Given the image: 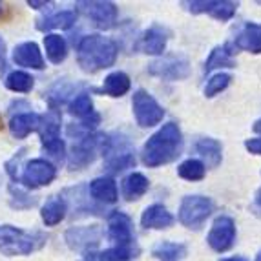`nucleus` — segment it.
Here are the masks:
<instances>
[{"label":"nucleus","instance_id":"f257e3e1","mask_svg":"<svg viewBox=\"0 0 261 261\" xmlns=\"http://www.w3.org/2000/svg\"><path fill=\"white\" fill-rule=\"evenodd\" d=\"M183 152V134L175 122H166L143 146V163L150 168L168 165Z\"/></svg>","mask_w":261,"mask_h":261},{"label":"nucleus","instance_id":"f03ea898","mask_svg":"<svg viewBox=\"0 0 261 261\" xmlns=\"http://www.w3.org/2000/svg\"><path fill=\"white\" fill-rule=\"evenodd\" d=\"M117 53V44L112 39L102 35H88L77 46V61L86 73H97L115 64Z\"/></svg>","mask_w":261,"mask_h":261},{"label":"nucleus","instance_id":"7ed1b4c3","mask_svg":"<svg viewBox=\"0 0 261 261\" xmlns=\"http://www.w3.org/2000/svg\"><path fill=\"white\" fill-rule=\"evenodd\" d=\"M46 245L42 232H26L11 225H0V252L4 256H28Z\"/></svg>","mask_w":261,"mask_h":261},{"label":"nucleus","instance_id":"20e7f679","mask_svg":"<svg viewBox=\"0 0 261 261\" xmlns=\"http://www.w3.org/2000/svg\"><path fill=\"white\" fill-rule=\"evenodd\" d=\"M214 212V203L205 196H187L179 205V221L187 228L199 230Z\"/></svg>","mask_w":261,"mask_h":261},{"label":"nucleus","instance_id":"39448f33","mask_svg":"<svg viewBox=\"0 0 261 261\" xmlns=\"http://www.w3.org/2000/svg\"><path fill=\"white\" fill-rule=\"evenodd\" d=\"M132 108H134L135 121L141 128L155 126L165 117V110L163 106L150 95L146 90H137L132 99Z\"/></svg>","mask_w":261,"mask_h":261},{"label":"nucleus","instance_id":"423d86ee","mask_svg":"<svg viewBox=\"0 0 261 261\" xmlns=\"http://www.w3.org/2000/svg\"><path fill=\"white\" fill-rule=\"evenodd\" d=\"M106 137L102 134H88L77 144H73L70 153V170H83L95 161L99 150L105 146Z\"/></svg>","mask_w":261,"mask_h":261},{"label":"nucleus","instance_id":"0eeeda50","mask_svg":"<svg viewBox=\"0 0 261 261\" xmlns=\"http://www.w3.org/2000/svg\"><path fill=\"white\" fill-rule=\"evenodd\" d=\"M148 73L155 75L159 79H165V81H183L190 75V64L185 57L168 55L150 62Z\"/></svg>","mask_w":261,"mask_h":261},{"label":"nucleus","instance_id":"6e6552de","mask_svg":"<svg viewBox=\"0 0 261 261\" xmlns=\"http://www.w3.org/2000/svg\"><path fill=\"white\" fill-rule=\"evenodd\" d=\"M77 8L95 24L99 30H110L117 22V6L113 2H102V0H92V2H79Z\"/></svg>","mask_w":261,"mask_h":261},{"label":"nucleus","instance_id":"1a4fd4ad","mask_svg":"<svg viewBox=\"0 0 261 261\" xmlns=\"http://www.w3.org/2000/svg\"><path fill=\"white\" fill-rule=\"evenodd\" d=\"M208 241L210 248L216 250V252H226L234 247L236 241V223L228 216H219L214 221L212 228L208 232Z\"/></svg>","mask_w":261,"mask_h":261},{"label":"nucleus","instance_id":"9d476101","mask_svg":"<svg viewBox=\"0 0 261 261\" xmlns=\"http://www.w3.org/2000/svg\"><path fill=\"white\" fill-rule=\"evenodd\" d=\"M108 236L117 247L134 248L135 234H134V223H132L130 216H126L124 212H119V210L110 214Z\"/></svg>","mask_w":261,"mask_h":261},{"label":"nucleus","instance_id":"9b49d317","mask_svg":"<svg viewBox=\"0 0 261 261\" xmlns=\"http://www.w3.org/2000/svg\"><path fill=\"white\" fill-rule=\"evenodd\" d=\"M57 168L46 159H33L24 166L20 181L26 188H39L46 187L55 179Z\"/></svg>","mask_w":261,"mask_h":261},{"label":"nucleus","instance_id":"f8f14e48","mask_svg":"<svg viewBox=\"0 0 261 261\" xmlns=\"http://www.w3.org/2000/svg\"><path fill=\"white\" fill-rule=\"evenodd\" d=\"M185 6L192 13H206L221 22L230 20L238 9V4L230 0H192V2H185Z\"/></svg>","mask_w":261,"mask_h":261},{"label":"nucleus","instance_id":"ddd939ff","mask_svg":"<svg viewBox=\"0 0 261 261\" xmlns=\"http://www.w3.org/2000/svg\"><path fill=\"white\" fill-rule=\"evenodd\" d=\"M226 48L230 49V53H234V49L254 53V55L261 53V24L247 22L236 35V39L226 44Z\"/></svg>","mask_w":261,"mask_h":261},{"label":"nucleus","instance_id":"4468645a","mask_svg":"<svg viewBox=\"0 0 261 261\" xmlns=\"http://www.w3.org/2000/svg\"><path fill=\"white\" fill-rule=\"evenodd\" d=\"M66 243L73 250H88L99 245L102 230L97 225L92 226H71L66 232Z\"/></svg>","mask_w":261,"mask_h":261},{"label":"nucleus","instance_id":"2eb2a0df","mask_svg":"<svg viewBox=\"0 0 261 261\" xmlns=\"http://www.w3.org/2000/svg\"><path fill=\"white\" fill-rule=\"evenodd\" d=\"M70 113L81 119V126L84 130H93L100 122L99 113L93 110V100L88 93H79L70 102Z\"/></svg>","mask_w":261,"mask_h":261},{"label":"nucleus","instance_id":"dca6fc26","mask_svg":"<svg viewBox=\"0 0 261 261\" xmlns=\"http://www.w3.org/2000/svg\"><path fill=\"white\" fill-rule=\"evenodd\" d=\"M13 61L18 66H24V68H33V70H42L44 68L42 53H40L39 46L35 42L18 44L13 49Z\"/></svg>","mask_w":261,"mask_h":261},{"label":"nucleus","instance_id":"f3484780","mask_svg":"<svg viewBox=\"0 0 261 261\" xmlns=\"http://www.w3.org/2000/svg\"><path fill=\"white\" fill-rule=\"evenodd\" d=\"M168 30L155 24L148 31H144L143 39H141V49L148 55H161L166 48V42H168Z\"/></svg>","mask_w":261,"mask_h":261},{"label":"nucleus","instance_id":"a211bd4d","mask_svg":"<svg viewBox=\"0 0 261 261\" xmlns=\"http://www.w3.org/2000/svg\"><path fill=\"white\" fill-rule=\"evenodd\" d=\"M141 225L144 228H153V230H161L174 225V216L168 212L163 205H152L144 210L141 216Z\"/></svg>","mask_w":261,"mask_h":261},{"label":"nucleus","instance_id":"6ab92c4d","mask_svg":"<svg viewBox=\"0 0 261 261\" xmlns=\"http://www.w3.org/2000/svg\"><path fill=\"white\" fill-rule=\"evenodd\" d=\"M90 194L95 201H100L105 205H113L119 197L117 183L113 177H97L90 183Z\"/></svg>","mask_w":261,"mask_h":261},{"label":"nucleus","instance_id":"aec40b11","mask_svg":"<svg viewBox=\"0 0 261 261\" xmlns=\"http://www.w3.org/2000/svg\"><path fill=\"white\" fill-rule=\"evenodd\" d=\"M150 181L139 172H132L122 179V196L126 201H137L148 192Z\"/></svg>","mask_w":261,"mask_h":261},{"label":"nucleus","instance_id":"412c9836","mask_svg":"<svg viewBox=\"0 0 261 261\" xmlns=\"http://www.w3.org/2000/svg\"><path fill=\"white\" fill-rule=\"evenodd\" d=\"M40 126V115H37V113H18L17 117L11 119V122H9V130H11V134H13V137H17V139H24V137H28V135L31 134V132L39 130Z\"/></svg>","mask_w":261,"mask_h":261},{"label":"nucleus","instance_id":"4be33fe9","mask_svg":"<svg viewBox=\"0 0 261 261\" xmlns=\"http://www.w3.org/2000/svg\"><path fill=\"white\" fill-rule=\"evenodd\" d=\"M194 150H196V152L205 159L206 165H208L210 168H216L223 159L221 143L216 141V139H212V137H201V139L194 144Z\"/></svg>","mask_w":261,"mask_h":261},{"label":"nucleus","instance_id":"5701e85b","mask_svg":"<svg viewBox=\"0 0 261 261\" xmlns=\"http://www.w3.org/2000/svg\"><path fill=\"white\" fill-rule=\"evenodd\" d=\"M66 212H68L66 201L62 199V197L55 196V197H49V199L44 203L42 210H40V218L46 223V226H55L66 218Z\"/></svg>","mask_w":261,"mask_h":261},{"label":"nucleus","instance_id":"b1692460","mask_svg":"<svg viewBox=\"0 0 261 261\" xmlns=\"http://www.w3.org/2000/svg\"><path fill=\"white\" fill-rule=\"evenodd\" d=\"M130 77L124 71H113L105 79L100 92L106 93L110 97H122L130 90Z\"/></svg>","mask_w":261,"mask_h":261},{"label":"nucleus","instance_id":"393cba45","mask_svg":"<svg viewBox=\"0 0 261 261\" xmlns=\"http://www.w3.org/2000/svg\"><path fill=\"white\" fill-rule=\"evenodd\" d=\"M75 20H77V13L75 11H61V13H55L51 17H46L37 22V30H70L75 24Z\"/></svg>","mask_w":261,"mask_h":261},{"label":"nucleus","instance_id":"a878e982","mask_svg":"<svg viewBox=\"0 0 261 261\" xmlns=\"http://www.w3.org/2000/svg\"><path fill=\"white\" fill-rule=\"evenodd\" d=\"M152 254L159 261H181L187 256V247L181 243H172V241H161L153 247Z\"/></svg>","mask_w":261,"mask_h":261},{"label":"nucleus","instance_id":"bb28decb","mask_svg":"<svg viewBox=\"0 0 261 261\" xmlns=\"http://www.w3.org/2000/svg\"><path fill=\"white\" fill-rule=\"evenodd\" d=\"M59 132H61V113L55 108L49 110L46 115H40V141L55 139V137H59Z\"/></svg>","mask_w":261,"mask_h":261},{"label":"nucleus","instance_id":"cd10ccee","mask_svg":"<svg viewBox=\"0 0 261 261\" xmlns=\"http://www.w3.org/2000/svg\"><path fill=\"white\" fill-rule=\"evenodd\" d=\"M44 48H46V55L53 64H61L68 55V46H66L64 39L61 35H46L44 37Z\"/></svg>","mask_w":261,"mask_h":261},{"label":"nucleus","instance_id":"c85d7f7f","mask_svg":"<svg viewBox=\"0 0 261 261\" xmlns=\"http://www.w3.org/2000/svg\"><path fill=\"white\" fill-rule=\"evenodd\" d=\"M236 66V61L232 59V53L230 49L225 46H219V48H214L212 53H210V57L206 59L205 62V73H210L212 70H216V68H234Z\"/></svg>","mask_w":261,"mask_h":261},{"label":"nucleus","instance_id":"c756f323","mask_svg":"<svg viewBox=\"0 0 261 261\" xmlns=\"http://www.w3.org/2000/svg\"><path fill=\"white\" fill-rule=\"evenodd\" d=\"M6 88L17 93H28L33 90V77L26 71H11L6 77Z\"/></svg>","mask_w":261,"mask_h":261},{"label":"nucleus","instance_id":"7c9ffc66","mask_svg":"<svg viewBox=\"0 0 261 261\" xmlns=\"http://www.w3.org/2000/svg\"><path fill=\"white\" fill-rule=\"evenodd\" d=\"M179 177L187 179V181H201L206 174V166L197 159H187L185 163H181L177 168Z\"/></svg>","mask_w":261,"mask_h":261},{"label":"nucleus","instance_id":"2f4dec72","mask_svg":"<svg viewBox=\"0 0 261 261\" xmlns=\"http://www.w3.org/2000/svg\"><path fill=\"white\" fill-rule=\"evenodd\" d=\"M106 170L110 174H119L122 170L126 168H134L135 166V157L134 152H126V153H119V155H112L106 157Z\"/></svg>","mask_w":261,"mask_h":261},{"label":"nucleus","instance_id":"473e14b6","mask_svg":"<svg viewBox=\"0 0 261 261\" xmlns=\"http://www.w3.org/2000/svg\"><path fill=\"white\" fill-rule=\"evenodd\" d=\"M135 252H137V248L113 247V248L105 250V252H100L95 259L97 261H130Z\"/></svg>","mask_w":261,"mask_h":261},{"label":"nucleus","instance_id":"72a5a7b5","mask_svg":"<svg viewBox=\"0 0 261 261\" xmlns=\"http://www.w3.org/2000/svg\"><path fill=\"white\" fill-rule=\"evenodd\" d=\"M232 77L228 73H216L212 75V77L208 79V83H206L205 86V95L206 97H214L218 95V93H221L223 90H225L228 84H230Z\"/></svg>","mask_w":261,"mask_h":261},{"label":"nucleus","instance_id":"f704fd0d","mask_svg":"<svg viewBox=\"0 0 261 261\" xmlns=\"http://www.w3.org/2000/svg\"><path fill=\"white\" fill-rule=\"evenodd\" d=\"M9 194H11V206L17 210H22V208H30V206H33L37 203L35 197L28 196L26 192L18 190V188H15L13 185L9 187Z\"/></svg>","mask_w":261,"mask_h":261},{"label":"nucleus","instance_id":"c9c22d12","mask_svg":"<svg viewBox=\"0 0 261 261\" xmlns=\"http://www.w3.org/2000/svg\"><path fill=\"white\" fill-rule=\"evenodd\" d=\"M42 150L48 153L49 157L57 159V161H62L66 155V144L61 137H55V139L42 141Z\"/></svg>","mask_w":261,"mask_h":261},{"label":"nucleus","instance_id":"e433bc0d","mask_svg":"<svg viewBox=\"0 0 261 261\" xmlns=\"http://www.w3.org/2000/svg\"><path fill=\"white\" fill-rule=\"evenodd\" d=\"M245 148H247L250 153L261 155V137H257V139H248V141H245Z\"/></svg>","mask_w":261,"mask_h":261},{"label":"nucleus","instance_id":"4c0bfd02","mask_svg":"<svg viewBox=\"0 0 261 261\" xmlns=\"http://www.w3.org/2000/svg\"><path fill=\"white\" fill-rule=\"evenodd\" d=\"M250 210L256 214L257 218H261V188L256 192V197H254V203H252V206H250Z\"/></svg>","mask_w":261,"mask_h":261},{"label":"nucleus","instance_id":"58836bf2","mask_svg":"<svg viewBox=\"0 0 261 261\" xmlns=\"http://www.w3.org/2000/svg\"><path fill=\"white\" fill-rule=\"evenodd\" d=\"M28 4H30L31 8H37V9H40V8H44V6H48L49 2H48V0H42V2H35V0H30V2H28Z\"/></svg>","mask_w":261,"mask_h":261},{"label":"nucleus","instance_id":"ea45409f","mask_svg":"<svg viewBox=\"0 0 261 261\" xmlns=\"http://www.w3.org/2000/svg\"><path fill=\"white\" fill-rule=\"evenodd\" d=\"M221 261H247V257H241V256H234V257H225Z\"/></svg>","mask_w":261,"mask_h":261},{"label":"nucleus","instance_id":"a19ab883","mask_svg":"<svg viewBox=\"0 0 261 261\" xmlns=\"http://www.w3.org/2000/svg\"><path fill=\"white\" fill-rule=\"evenodd\" d=\"M254 132H256V134H261V119L256 121V124H254Z\"/></svg>","mask_w":261,"mask_h":261},{"label":"nucleus","instance_id":"79ce46f5","mask_svg":"<svg viewBox=\"0 0 261 261\" xmlns=\"http://www.w3.org/2000/svg\"><path fill=\"white\" fill-rule=\"evenodd\" d=\"M256 261H261V252L257 254V257H256Z\"/></svg>","mask_w":261,"mask_h":261},{"label":"nucleus","instance_id":"37998d69","mask_svg":"<svg viewBox=\"0 0 261 261\" xmlns=\"http://www.w3.org/2000/svg\"><path fill=\"white\" fill-rule=\"evenodd\" d=\"M88 257H90V256H88ZM90 261H95V256H93V254H92V257H90Z\"/></svg>","mask_w":261,"mask_h":261}]
</instances>
